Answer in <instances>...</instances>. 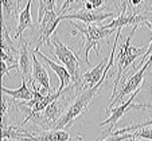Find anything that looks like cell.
I'll return each instance as SVG.
<instances>
[{"mask_svg": "<svg viewBox=\"0 0 152 141\" xmlns=\"http://www.w3.org/2000/svg\"><path fill=\"white\" fill-rule=\"evenodd\" d=\"M109 63V58H105L97 65L94 66L92 70L86 71L85 74H82V82L85 85V89H90V87H94L102 79V77L105 75L106 71V66Z\"/></svg>", "mask_w": 152, "mask_h": 141, "instance_id": "10", "label": "cell"}, {"mask_svg": "<svg viewBox=\"0 0 152 141\" xmlns=\"http://www.w3.org/2000/svg\"><path fill=\"white\" fill-rule=\"evenodd\" d=\"M133 138V133H125V134H110L109 137L104 138L102 141H126Z\"/></svg>", "mask_w": 152, "mask_h": 141, "instance_id": "18", "label": "cell"}, {"mask_svg": "<svg viewBox=\"0 0 152 141\" xmlns=\"http://www.w3.org/2000/svg\"><path fill=\"white\" fill-rule=\"evenodd\" d=\"M1 92H3L4 95H11L12 98H16V100L23 101V102H28L34 97L32 89L28 87V82L24 78H22V86L20 87H18V89H8L6 86H1Z\"/></svg>", "mask_w": 152, "mask_h": 141, "instance_id": "14", "label": "cell"}, {"mask_svg": "<svg viewBox=\"0 0 152 141\" xmlns=\"http://www.w3.org/2000/svg\"><path fill=\"white\" fill-rule=\"evenodd\" d=\"M81 1H83L85 3L86 0H65L62 4V7H61V15H65V11L69 8H72L73 6H75V4H80Z\"/></svg>", "mask_w": 152, "mask_h": 141, "instance_id": "19", "label": "cell"}, {"mask_svg": "<svg viewBox=\"0 0 152 141\" xmlns=\"http://www.w3.org/2000/svg\"><path fill=\"white\" fill-rule=\"evenodd\" d=\"M139 27H133L131 34L128 35V38L125 39L124 44L121 46L120 49V52L117 55V59H116V63H117V77L115 79V86H113V92H112V101L116 98L117 95V87H118V84H120L121 78H123V74L124 73L128 71L129 66L135 62L136 58H139L141 54L144 52L145 47H133L132 46V39H133V35H135L136 30ZM110 101V102H112Z\"/></svg>", "mask_w": 152, "mask_h": 141, "instance_id": "3", "label": "cell"}, {"mask_svg": "<svg viewBox=\"0 0 152 141\" xmlns=\"http://www.w3.org/2000/svg\"><path fill=\"white\" fill-rule=\"evenodd\" d=\"M133 137H141V138H147V140H152V128L145 126L141 128V129H137L136 132H133Z\"/></svg>", "mask_w": 152, "mask_h": 141, "instance_id": "17", "label": "cell"}, {"mask_svg": "<svg viewBox=\"0 0 152 141\" xmlns=\"http://www.w3.org/2000/svg\"><path fill=\"white\" fill-rule=\"evenodd\" d=\"M54 47L53 50V54L58 58L63 63V66L67 69V71L72 75V81H73V87H74V92H81V90L85 89V85L82 82V74L80 73V59H78V55H75L69 47L65 43H62L58 36L57 32H54L50 39V46L49 47ZM86 90V89H85Z\"/></svg>", "mask_w": 152, "mask_h": 141, "instance_id": "1", "label": "cell"}, {"mask_svg": "<svg viewBox=\"0 0 152 141\" xmlns=\"http://www.w3.org/2000/svg\"><path fill=\"white\" fill-rule=\"evenodd\" d=\"M139 92H140V89H137L135 93H133V94H131V98H129L126 102L120 104L118 106L106 110V113H110V116L106 118L105 121H102L101 124H98V126H105V125H109L108 132L112 133L113 128H115L116 124H117V121L120 120V118L123 117L126 112H128V110H131V109H149V108H152L151 104H133V100H135L136 95L139 94Z\"/></svg>", "mask_w": 152, "mask_h": 141, "instance_id": "4", "label": "cell"}, {"mask_svg": "<svg viewBox=\"0 0 152 141\" xmlns=\"http://www.w3.org/2000/svg\"><path fill=\"white\" fill-rule=\"evenodd\" d=\"M34 52L40 58V59L43 60V62H46V63L49 65L50 67H51L53 71H54L55 74L58 75L61 85H59V89H58L57 92L63 93L65 87H67V86L70 85V82H72V75H70V73L67 71V69H66L65 66H61V65L55 63L54 60H51L49 57H46V55L43 54V52H40V50H39V49H34Z\"/></svg>", "mask_w": 152, "mask_h": 141, "instance_id": "9", "label": "cell"}, {"mask_svg": "<svg viewBox=\"0 0 152 141\" xmlns=\"http://www.w3.org/2000/svg\"><path fill=\"white\" fill-rule=\"evenodd\" d=\"M115 15H118L113 11L109 9H98V11H88V9L82 8L78 11L73 12V14H65L61 15L63 19H69V20H81L85 24H93V23H100L102 20L108 19V17H113Z\"/></svg>", "mask_w": 152, "mask_h": 141, "instance_id": "7", "label": "cell"}, {"mask_svg": "<svg viewBox=\"0 0 152 141\" xmlns=\"http://www.w3.org/2000/svg\"><path fill=\"white\" fill-rule=\"evenodd\" d=\"M126 141H140V140H136V137H133V138H129V140H126Z\"/></svg>", "mask_w": 152, "mask_h": 141, "instance_id": "21", "label": "cell"}, {"mask_svg": "<svg viewBox=\"0 0 152 141\" xmlns=\"http://www.w3.org/2000/svg\"><path fill=\"white\" fill-rule=\"evenodd\" d=\"M70 26L73 27L72 35L75 36L77 32L82 34L85 36V44H83V54H85V62L88 66H90L89 60V51L92 49H94L97 57L100 55L101 51V42L105 39L106 36H109L113 32H117V30L108 28V26H94V24H82L77 23V22H72Z\"/></svg>", "mask_w": 152, "mask_h": 141, "instance_id": "2", "label": "cell"}, {"mask_svg": "<svg viewBox=\"0 0 152 141\" xmlns=\"http://www.w3.org/2000/svg\"><path fill=\"white\" fill-rule=\"evenodd\" d=\"M19 70L22 78L27 79L30 85L34 82L32 81V52L28 50V43L26 40H20L19 47Z\"/></svg>", "mask_w": 152, "mask_h": 141, "instance_id": "8", "label": "cell"}, {"mask_svg": "<svg viewBox=\"0 0 152 141\" xmlns=\"http://www.w3.org/2000/svg\"><path fill=\"white\" fill-rule=\"evenodd\" d=\"M70 134L66 130H49L40 134H34L26 141H70Z\"/></svg>", "mask_w": 152, "mask_h": 141, "instance_id": "15", "label": "cell"}, {"mask_svg": "<svg viewBox=\"0 0 152 141\" xmlns=\"http://www.w3.org/2000/svg\"><path fill=\"white\" fill-rule=\"evenodd\" d=\"M32 78L34 81L39 82L42 89L46 90V93H51L50 87V75L47 73L46 67L38 60V55L32 51Z\"/></svg>", "mask_w": 152, "mask_h": 141, "instance_id": "12", "label": "cell"}, {"mask_svg": "<svg viewBox=\"0 0 152 141\" xmlns=\"http://www.w3.org/2000/svg\"><path fill=\"white\" fill-rule=\"evenodd\" d=\"M61 20H62L61 14H57L55 11H51L45 15L42 22L38 23L37 27V44H35V49H40V46L43 43L50 46V39H51L53 34L55 32Z\"/></svg>", "mask_w": 152, "mask_h": 141, "instance_id": "5", "label": "cell"}, {"mask_svg": "<svg viewBox=\"0 0 152 141\" xmlns=\"http://www.w3.org/2000/svg\"><path fill=\"white\" fill-rule=\"evenodd\" d=\"M31 3L32 0H27L26 7L22 9V12L19 14V19H18V26L16 30L14 32L15 39H20L22 34L26 31L27 28L34 30V24H32V17H31Z\"/></svg>", "mask_w": 152, "mask_h": 141, "instance_id": "13", "label": "cell"}, {"mask_svg": "<svg viewBox=\"0 0 152 141\" xmlns=\"http://www.w3.org/2000/svg\"><path fill=\"white\" fill-rule=\"evenodd\" d=\"M57 0H38V23L42 22L45 15L51 11H55Z\"/></svg>", "mask_w": 152, "mask_h": 141, "instance_id": "16", "label": "cell"}, {"mask_svg": "<svg viewBox=\"0 0 152 141\" xmlns=\"http://www.w3.org/2000/svg\"><path fill=\"white\" fill-rule=\"evenodd\" d=\"M10 71H11V69L8 67V65H7L6 62H3V60H1V79H3V78L6 77Z\"/></svg>", "mask_w": 152, "mask_h": 141, "instance_id": "20", "label": "cell"}, {"mask_svg": "<svg viewBox=\"0 0 152 141\" xmlns=\"http://www.w3.org/2000/svg\"><path fill=\"white\" fill-rule=\"evenodd\" d=\"M149 1H151V0H149Z\"/></svg>", "mask_w": 152, "mask_h": 141, "instance_id": "22", "label": "cell"}, {"mask_svg": "<svg viewBox=\"0 0 152 141\" xmlns=\"http://www.w3.org/2000/svg\"><path fill=\"white\" fill-rule=\"evenodd\" d=\"M151 63H152V57H149V59L147 60L145 63H144L143 66H141L140 69H139L137 71H136L135 74L132 75V77H129L128 79L125 81V84L121 86L120 92L117 93V95H116L115 100H113L112 102L109 104V106L106 108V110H108V109H112V108L115 106L116 104L120 105V101L123 100L125 95L133 94V93H135L137 89H140V85H141V82H143V79H144L145 71H147V69L149 67V65H151Z\"/></svg>", "mask_w": 152, "mask_h": 141, "instance_id": "6", "label": "cell"}, {"mask_svg": "<svg viewBox=\"0 0 152 141\" xmlns=\"http://www.w3.org/2000/svg\"><path fill=\"white\" fill-rule=\"evenodd\" d=\"M1 7H3V26H8L10 23L19 19V14L22 12V1L20 0H1Z\"/></svg>", "mask_w": 152, "mask_h": 141, "instance_id": "11", "label": "cell"}]
</instances>
